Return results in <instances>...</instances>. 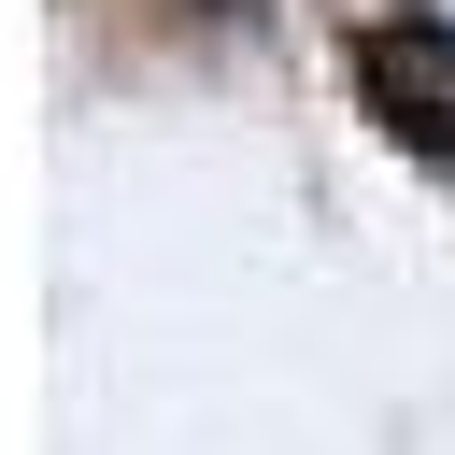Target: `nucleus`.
Instances as JSON below:
<instances>
[{
	"label": "nucleus",
	"mask_w": 455,
	"mask_h": 455,
	"mask_svg": "<svg viewBox=\"0 0 455 455\" xmlns=\"http://www.w3.org/2000/svg\"><path fill=\"white\" fill-rule=\"evenodd\" d=\"M370 100H384V128H398V142L455 156V28H441V14L370 28Z\"/></svg>",
	"instance_id": "obj_1"
}]
</instances>
